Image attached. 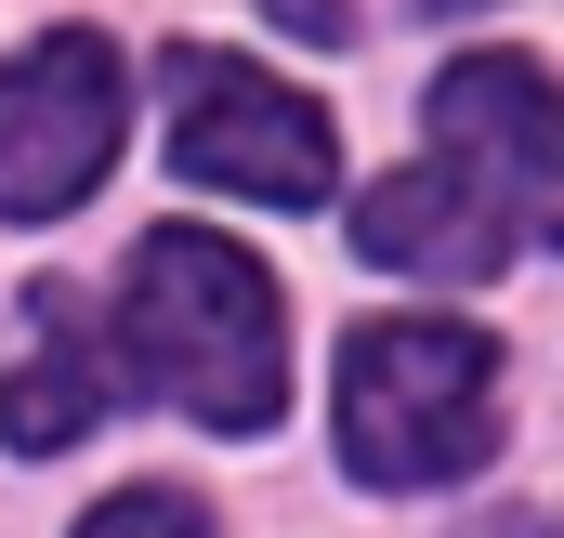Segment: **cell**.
Segmentation results:
<instances>
[{
  "instance_id": "cell-10",
  "label": "cell",
  "mask_w": 564,
  "mask_h": 538,
  "mask_svg": "<svg viewBox=\"0 0 564 538\" xmlns=\"http://www.w3.org/2000/svg\"><path fill=\"white\" fill-rule=\"evenodd\" d=\"M473 538H552V526H539V513H499V526H473Z\"/></svg>"
},
{
  "instance_id": "cell-7",
  "label": "cell",
  "mask_w": 564,
  "mask_h": 538,
  "mask_svg": "<svg viewBox=\"0 0 564 538\" xmlns=\"http://www.w3.org/2000/svg\"><path fill=\"white\" fill-rule=\"evenodd\" d=\"M355 250L394 276H499L512 250V211L473 184V171H394L355 197Z\"/></svg>"
},
{
  "instance_id": "cell-6",
  "label": "cell",
  "mask_w": 564,
  "mask_h": 538,
  "mask_svg": "<svg viewBox=\"0 0 564 538\" xmlns=\"http://www.w3.org/2000/svg\"><path fill=\"white\" fill-rule=\"evenodd\" d=\"M26 329H40V342H26V368L0 381V433H13L26 460H53V446H79V433L119 407V368H132V355L106 342V315H93L66 276L26 289Z\"/></svg>"
},
{
  "instance_id": "cell-4",
  "label": "cell",
  "mask_w": 564,
  "mask_h": 538,
  "mask_svg": "<svg viewBox=\"0 0 564 538\" xmlns=\"http://www.w3.org/2000/svg\"><path fill=\"white\" fill-rule=\"evenodd\" d=\"M171 158L184 184L263 197V211H315L341 184V132L315 93H289L250 53H171Z\"/></svg>"
},
{
  "instance_id": "cell-1",
  "label": "cell",
  "mask_w": 564,
  "mask_h": 538,
  "mask_svg": "<svg viewBox=\"0 0 564 538\" xmlns=\"http://www.w3.org/2000/svg\"><path fill=\"white\" fill-rule=\"evenodd\" d=\"M119 355L132 381L210 420V433H263L289 407V315H276V276L250 263L237 237L210 224H158L132 250V289H119Z\"/></svg>"
},
{
  "instance_id": "cell-3",
  "label": "cell",
  "mask_w": 564,
  "mask_h": 538,
  "mask_svg": "<svg viewBox=\"0 0 564 538\" xmlns=\"http://www.w3.org/2000/svg\"><path fill=\"white\" fill-rule=\"evenodd\" d=\"M132 132V66L93 26H53L40 53L0 66V224H53L79 211Z\"/></svg>"
},
{
  "instance_id": "cell-8",
  "label": "cell",
  "mask_w": 564,
  "mask_h": 538,
  "mask_svg": "<svg viewBox=\"0 0 564 538\" xmlns=\"http://www.w3.org/2000/svg\"><path fill=\"white\" fill-rule=\"evenodd\" d=\"M79 538H210V513L184 486H119L106 513H79Z\"/></svg>"
},
{
  "instance_id": "cell-2",
  "label": "cell",
  "mask_w": 564,
  "mask_h": 538,
  "mask_svg": "<svg viewBox=\"0 0 564 538\" xmlns=\"http://www.w3.org/2000/svg\"><path fill=\"white\" fill-rule=\"evenodd\" d=\"M341 460L355 486H459L499 460V342L459 315H381L341 342Z\"/></svg>"
},
{
  "instance_id": "cell-5",
  "label": "cell",
  "mask_w": 564,
  "mask_h": 538,
  "mask_svg": "<svg viewBox=\"0 0 564 538\" xmlns=\"http://www.w3.org/2000/svg\"><path fill=\"white\" fill-rule=\"evenodd\" d=\"M433 144L446 171H473L525 237L564 250V79L525 66V53H459L433 79Z\"/></svg>"
},
{
  "instance_id": "cell-11",
  "label": "cell",
  "mask_w": 564,
  "mask_h": 538,
  "mask_svg": "<svg viewBox=\"0 0 564 538\" xmlns=\"http://www.w3.org/2000/svg\"><path fill=\"white\" fill-rule=\"evenodd\" d=\"M446 13H473V0H446Z\"/></svg>"
},
{
  "instance_id": "cell-9",
  "label": "cell",
  "mask_w": 564,
  "mask_h": 538,
  "mask_svg": "<svg viewBox=\"0 0 564 538\" xmlns=\"http://www.w3.org/2000/svg\"><path fill=\"white\" fill-rule=\"evenodd\" d=\"M276 26H289V40H341L355 13H341V0H276Z\"/></svg>"
}]
</instances>
